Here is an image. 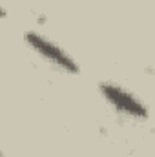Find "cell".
<instances>
[{"label":"cell","mask_w":155,"mask_h":157,"mask_svg":"<svg viewBox=\"0 0 155 157\" xmlns=\"http://www.w3.org/2000/svg\"><path fill=\"white\" fill-rule=\"evenodd\" d=\"M99 88H100L102 97L115 108L117 112L126 113V115L135 117V119H146L148 117L146 106L133 93H130L128 90H124V88H120L117 84H112V82H102Z\"/></svg>","instance_id":"2"},{"label":"cell","mask_w":155,"mask_h":157,"mask_svg":"<svg viewBox=\"0 0 155 157\" xmlns=\"http://www.w3.org/2000/svg\"><path fill=\"white\" fill-rule=\"evenodd\" d=\"M26 42L39 53L40 57H44L46 60H49L53 66L68 71V73H78V64L57 44H53L51 40H47L46 37H42L37 31H28L24 35Z\"/></svg>","instance_id":"1"}]
</instances>
